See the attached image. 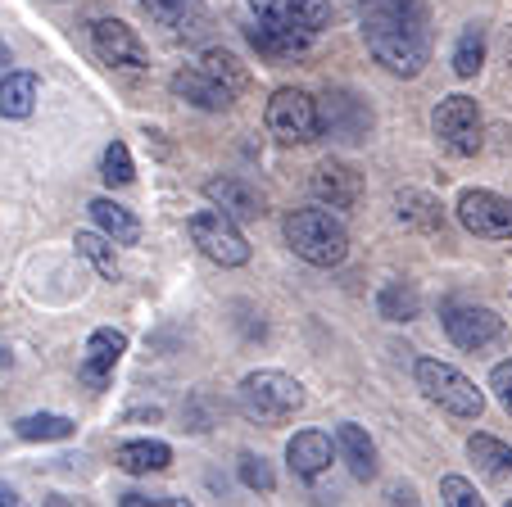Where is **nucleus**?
<instances>
[{
    "label": "nucleus",
    "mask_w": 512,
    "mask_h": 507,
    "mask_svg": "<svg viewBox=\"0 0 512 507\" xmlns=\"http://www.w3.org/2000/svg\"><path fill=\"white\" fill-rule=\"evenodd\" d=\"M363 41L395 77H417L431 59V5L426 0H363Z\"/></svg>",
    "instance_id": "1"
},
{
    "label": "nucleus",
    "mask_w": 512,
    "mask_h": 507,
    "mask_svg": "<svg viewBox=\"0 0 512 507\" xmlns=\"http://www.w3.org/2000/svg\"><path fill=\"white\" fill-rule=\"evenodd\" d=\"M281 231H286V245L295 249L304 263H313V268H340V263H345V254H349L345 222H340L336 213H327V209H295V213H286Z\"/></svg>",
    "instance_id": "2"
},
{
    "label": "nucleus",
    "mask_w": 512,
    "mask_h": 507,
    "mask_svg": "<svg viewBox=\"0 0 512 507\" xmlns=\"http://www.w3.org/2000/svg\"><path fill=\"white\" fill-rule=\"evenodd\" d=\"M304 385L286 372H250L241 381V408L263 426H281L304 408Z\"/></svg>",
    "instance_id": "3"
},
{
    "label": "nucleus",
    "mask_w": 512,
    "mask_h": 507,
    "mask_svg": "<svg viewBox=\"0 0 512 507\" xmlns=\"http://www.w3.org/2000/svg\"><path fill=\"white\" fill-rule=\"evenodd\" d=\"M417 390L435 403V408L454 412L463 421H476L485 412V394L476 390V381H467L458 367L440 363V358H422L417 363Z\"/></svg>",
    "instance_id": "4"
},
{
    "label": "nucleus",
    "mask_w": 512,
    "mask_h": 507,
    "mask_svg": "<svg viewBox=\"0 0 512 507\" xmlns=\"http://www.w3.org/2000/svg\"><path fill=\"white\" fill-rule=\"evenodd\" d=\"M186 231H191L195 249H200L204 259L218 263V268H241V263H250V240L241 236L236 218H227V213L218 209V204H213V209L191 213Z\"/></svg>",
    "instance_id": "5"
},
{
    "label": "nucleus",
    "mask_w": 512,
    "mask_h": 507,
    "mask_svg": "<svg viewBox=\"0 0 512 507\" xmlns=\"http://www.w3.org/2000/svg\"><path fill=\"white\" fill-rule=\"evenodd\" d=\"M268 132L277 136L281 145H309L322 136L318 123V100L300 87H281L272 91L268 100Z\"/></svg>",
    "instance_id": "6"
},
{
    "label": "nucleus",
    "mask_w": 512,
    "mask_h": 507,
    "mask_svg": "<svg viewBox=\"0 0 512 507\" xmlns=\"http://www.w3.org/2000/svg\"><path fill=\"white\" fill-rule=\"evenodd\" d=\"M431 132L440 136V145H445L449 154H476L481 150V132H485V123H481V105H476L472 96H445L440 105H435V114H431Z\"/></svg>",
    "instance_id": "7"
},
{
    "label": "nucleus",
    "mask_w": 512,
    "mask_h": 507,
    "mask_svg": "<svg viewBox=\"0 0 512 507\" xmlns=\"http://www.w3.org/2000/svg\"><path fill=\"white\" fill-rule=\"evenodd\" d=\"M318 123H322V136H331V141L363 145L372 136V109L358 91L336 87L318 100Z\"/></svg>",
    "instance_id": "8"
},
{
    "label": "nucleus",
    "mask_w": 512,
    "mask_h": 507,
    "mask_svg": "<svg viewBox=\"0 0 512 507\" xmlns=\"http://www.w3.org/2000/svg\"><path fill=\"white\" fill-rule=\"evenodd\" d=\"M458 222L481 240L512 236V200L499 191H463L458 195Z\"/></svg>",
    "instance_id": "9"
},
{
    "label": "nucleus",
    "mask_w": 512,
    "mask_h": 507,
    "mask_svg": "<svg viewBox=\"0 0 512 507\" xmlns=\"http://www.w3.org/2000/svg\"><path fill=\"white\" fill-rule=\"evenodd\" d=\"M445 335L467 354H481L494 340H503V317L481 304H454L445 308Z\"/></svg>",
    "instance_id": "10"
},
{
    "label": "nucleus",
    "mask_w": 512,
    "mask_h": 507,
    "mask_svg": "<svg viewBox=\"0 0 512 507\" xmlns=\"http://www.w3.org/2000/svg\"><path fill=\"white\" fill-rule=\"evenodd\" d=\"M91 46H96V55L114 68H150V55H145L141 37H136V28H127L123 19L91 23Z\"/></svg>",
    "instance_id": "11"
},
{
    "label": "nucleus",
    "mask_w": 512,
    "mask_h": 507,
    "mask_svg": "<svg viewBox=\"0 0 512 507\" xmlns=\"http://www.w3.org/2000/svg\"><path fill=\"white\" fill-rule=\"evenodd\" d=\"M168 87H173L177 100H186V105H195V109H209V114H223V109L236 105V91L223 87L213 73H204L200 64H195V68H177V73L168 77Z\"/></svg>",
    "instance_id": "12"
},
{
    "label": "nucleus",
    "mask_w": 512,
    "mask_h": 507,
    "mask_svg": "<svg viewBox=\"0 0 512 507\" xmlns=\"http://www.w3.org/2000/svg\"><path fill=\"white\" fill-rule=\"evenodd\" d=\"M204 200L218 204V209L236 222H259L263 213H268V200H263L259 186H250L245 177H209V182H204Z\"/></svg>",
    "instance_id": "13"
},
{
    "label": "nucleus",
    "mask_w": 512,
    "mask_h": 507,
    "mask_svg": "<svg viewBox=\"0 0 512 507\" xmlns=\"http://www.w3.org/2000/svg\"><path fill=\"white\" fill-rule=\"evenodd\" d=\"M123 354H127V335H123V331H114V326H100V331H91L87 349H82V367H78V376L91 385V390H105L109 376H114V367H118V358H123Z\"/></svg>",
    "instance_id": "14"
},
{
    "label": "nucleus",
    "mask_w": 512,
    "mask_h": 507,
    "mask_svg": "<svg viewBox=\"0 0 512 507\" xmlns=\"http://www.w3.org/2000/svg\"><path fill=\"white\" fill-rule=\"evenodd\" d=\"M245 37H250V46L259 50L263 59H295L313 46L318 32L295 28V23H277V19H259L254 28H245Z\"/></svg>",
    "instance_id": "15"
},
{
    "label": "nucleus",
    "mask_w": 512,
    "mask_h": 507,
    "mask_svg": "<svg viewBox=\"0 0 512 507\" xmlns=\"http://www.w3.org/2000/svg\"><path fill=\"white\" fill-rule=\"evenodd\" d=\"M313 195L322 204H331V209H354L363 200V177L345 159H322L313 168Z\"/></svg>",
    "instance_id": "16"
},
{
    "label": "nucleus",
    "mask_w": 512,
    "mask_h": 507,
    "mask_svg": "<svg viewBox=\"0 0 512 507\" xmlns=\"http://www.w3.org/2000/svg\"><path fill=\"white\" fill-rule=\"evenodd\" d=\"M254 10V19H277V23H295V28L322 32L331 23V5L327 0H245Z\"/></svg>",
    "instance_id": "17"
},
{
    "label": "nucleus",
    "mask_w": 512,
    "mask_h": 507,
    "mask_svg": "<svg viewBox=\"0 0 512 507\" xmlns=\"http://www.w3.org/2000/svg\"><path fill=\"white\" fill-rule=\"evenodd\" d=\"M331 453H336L331 449V435H322V431H300L286 444V462L300 480H318L331 467Z\"/></svg>",
    "instance_id": "18"
},
{
    "label": "nucleus",
    "mask_w": 512,
    "mask_h": 507,
    "mask_svg": "<svg viewBox=\"0 0 512 507\" xmlns=\"http://www.w3.org/2000/svg\"><path fill=\"white\" fill-rule=\"evenodd\" d=\"M467 453H472L476 471H481L490 485L512 489V444L494 440V435H472V440H467Z\"/></svg>",
    "instance_id": "19"
},
{
    "label": "nucleus",
    "mask_w": 512,
    "mask_h": 507,
    "mask_svg": "<svg viewBox=\"0 0 512 507\" xmlns=\"http://www.w3.org/2000/svg\"><path fill=\"white\" fill-rule=\"evenodd\" d=\"M336 449H340L345 467L354 471L358 480H372V476H377V444L368 440V431H363V426H354V421L336 426Z\"/></svg>",
    "instance_id": "20"
},
{
    "label": "nucleus",
    "mask_w": 512,
    "mask_h": 507,
    "mask_svg": "<svg viewBox=\"0 0 512 507\" xmlns=\"http://www.w3.org/2000/svg\"><path fill=\"white\" fill-rule=\"evenodd\" d=\"M114 462L127 476H150V471H164L168 462H173V449H168L164 440H132L114 453Z\"/></svg>",
    "instance_id": "21"
},
{
    "label": "nucleus",
    "mask_w": 512,
    "mask_h": 507,
    "mask_svg": "<svg viewBox=\"0 0 512 507\" xmlns=\"http://www.w3.org/2000/svg\"><path fill=\"white\" fill-rule=\"evenodd\" d=\"M395 213H399V222L413 227V231H440L445 227V209H440V200L426 195V191H399Z\"/></svg>",
    "instance_id": "22"
},
{
    "label": "nucleus",
    "mask_w": 512,
    "mask_h": 507,
    "mask_svg": "<svg viewBox=\"0 0 512 507\" xmlns=\"http://www.w3.org/2000/svg\"><path fill=\"white\" fill-rule=\"evenodd\" d=\"M87 209H91V222H96V227L105 231L114 245H136V240H141V222H136L123 204H114V200H105V195H100V200H91Z\"/></svg>",
    "instance_id": "23"
},
{
    "label": "nucleus",
    "mask_w": 512,
    "mask_h": 507,
    "mask_svg": "<svg viewBox=\"0 0 512 507\" xmlns=\"http://www.w3.org/2000/svg\"><path fill=\"white\" fill-rule=\"evenodd\" d=\"M37 73H5L0 82V118H32L37 109Z\"/></svg>",
    "instance_id": "24"
},
{
    "label": "nucleus",
    "mask_w": 512,
    "mask_h": 507,
    "mask_svg": "<svg viewBox=\"0 0 512 507\" xmlns=\"http://www.w3.org/2000/svg\"><path fill=\"white\" fill-rule=\"evenodd\" d=\"M377 313L386 317V322H413V317L422 313V295H417L413 281H386L377 295Z\"/></svg>",
    "instance_id": "25"
},
{
    "label": "nucleus",
    "mask_w": 512,
    "mask_h": 507,
    "mask_svg": "<svg viewBox=\"0 0 512 507\" xmlns=\"http://www.w3.org/2000/svg\"><path fill=\"white\" fill-rule=\"evenodd\" d=\"M73 417H59V412H32V417H19L14 421V435L19 440H32V444H50V440H73Z\"/></svg>",
    "instance_id": "26"
},
{
    "label": "nucleus",
    "mask_w": 512,
    "mask_h": 507,
    "mask_svg": "<svg viewBox=\"0 0 512 507\" xmlns=\"http://www.w3.org/2000/svg\"><path fill=\"white\" fill-rule=\"evenodd\" d=\"M200 68L204 73H213L218 77V82H223V87H232L236 96H241V91H250V68L241 64V59L232 55V50H223V46H209L200 55Z\"/></svg>",
    "instance_id": "27"
},
{
    "label": "nucleus",
    "mask_w": 512,
    "mask_h": 507,
    "mask_svg": "<svg viewBox=\"0 0 512 507\" xmlns=\"http://www.w3.org/2000/svg\"><path fill=\"white\" fill-rule=\"evenodd\" d=\"M141 10L155 23H164V28L186 32L191 23L204 19V0H141Z\"/></svg>",
    "instance_id": "28"
},
{
    "label": "nucleus",
    "mask_w": 512,
    "mask_h": 507,
    "mask_svg": "<svg viewBox=\"0 0 512 507\" xmlns=\"http://www.w3.org/2000/svg\"><path fill=\"white\" fill-rule=\"evenodd\" d=\"M78 254L91 263V268L100 272L105 281H118V259H114V240L105 236V231H78Z\"/></svg>",
    "instance_id": "29"
},
{
    "label": "nucleus",
    "mask_w": 512,
    "mask_h": 507,
    "mask_svg": "<svg viewBox=\"0 0 512 507\" xmlns=\"http://www.w3.org/2000/svg\"><path fill=\"white\" fill-rule=\"evenodd\" d=\"M481 64H485V28L472 23V28H463V37H458V46H454V73L476 77Z\"/></svg>",
    "instance_id": "30"
},
{
    "label": "nucleus",
    "mask_w": 512,
    "mask_h": 507,
    "mask_svg": "<svg viewBox=\"0 0 512 507\" xmlns=\"http://www.w3.org/2000/svg\"><path fill=\"white\" fill-rule=\"evenodd\" d=\"M100 177H105L109 186H127V182L136 177L132 150H127L123 141H109V145H105V159H100Z\"/></svg>",
    "instance_id": "31"
},
{
    "label": "nucleus",
    "mask_w": 512,
    "mask_h": 507,
    "mask_svg": "<svg viewBox=\"0 0 512 507\" xmlns=\"http://www.w3.org/2000/svg\"><path fill=\"white\" fill-rule=\"evenodd\" d=\"M236 471H241V485L254 489V494H272V489H277V476H272L268 458H259V453H241Z\"/></svg>",
    "instance_id": "32"
},
{
    "label": "nucleus",
    "mask_w": 512,
    "mask_h": 507,
    "mask_svg": "<svg viewBox=\"0 0 512 507\" xmlns=\"http://www.w3.org/2000/svg\"><path fill=\"white\" fill-rule=\"evenodd\" d=\"M440 503H449V507H481V494H476L472 480L445 476V480H440Z\"/></svg>",
    "instance_id": "33"
},
{
    "label": "nucleus",
    "mask_w": 512,
    "mask_h": 507,
    "mask_svg": "<svg viewBox=\"0 0 512 507\" xmlns=\"http://www.w3.org/2000/svg\"><path fill=\"white\" fill-rule=\"evenodd\" d=\"M490 390H494V399H499V408L512 417V358H508V363H494Z\"/></svg>",
    "instance_id": "34"
},
{
    "label": "nucleus",
    "mask_w": 512,
    "mask_h": 507,
    "mask_svg": "<svg viewBox=\"0 0 512 507\" xmlns=\"http://www.w3.org/2000/svg\"><path fill=\"white\" fill-rule=\"evenodd\" d=\"M386 498H390V503H417V489H408V485L399 489V485H395V489H390Z\"/></svg>",
    "instance_id": "35"
},
{
    "label": "nucleus",
    "mask_w": 512,
    "mask_h": 507,
    "mask_svg": "<svg viewBox=\"0 0 512 507\" xmlns=\"http://www.w3.org/2000/svg\"><path fill=\"white\" fill-rule=\"evenodd\" d=\"M10 503H19V494H14V489L0 480V507H10Z\"/></svg>",
    "instance_id": "36"
},
{
    "label": "nucleus",
    "mask_w": 512,
    "mask_h": 507,
    "mask_svg": "<svg viewBox=\"0 0 512 507\" xmlns=\"http://www.w3.org/2000/svg\"><path fill=\"white\" fill-rule=\"evenodd\" d=\"M10 64V46H5V37H0V68Z\"/></svg>",
    "instance_id": "37"
},
{
    "label": "nucleus",
    "mask_w": 512,
    "mask_h": 507,
    "mask_svg": "<svg viewBox=\"0 0 512 507\" xmlns=\"http://www.w3.org/2000/svg\"><path fill=\"white\" fill-rule=\"evenodd\" d=\"M10 363H14V358H10V354H5V349H0V367H10Z\"/></svg>",
    "instance_id": "38"
}]
</instances>
